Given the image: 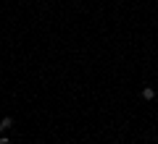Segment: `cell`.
<instances>
[{
    "mask_svg": "<svg viewBox=\"0 0 158 144\" xmlns=\"http://www.w3.org/2000/svg\"><path fill=\"white\" fill-rule=\"evenodd\" d=\"M153 97H156L153 87H145V89H142V100H153Z\"/></svg>",
    "mask_w": 158,
    "mask_h": 144,
    "instance_id": "cell-1",
    "label": "cell"
},
{
    "mask_svg": "<svg viewBox=\"0 0 158 144\" xmlns=\"http://www.w3.org/2000/svg\"><path fill=\"white\" fill-rule=\"evenodd\" d=\"M0 126H3V128H11V126H13V118H11V115H6L3 121H0Z\"/></svg>",
    "mask_w": 158,
    "mask_h": 144,
    "instance_id": "cell-2",
    "label": "cell"
},
{
    "mask_svg": "<svg viewBox=\"0 0 158 144\" xmlns=\"http://www.w3.org/2000/svg\"><path fill=\"white\" fill-rule=\"evenodd\" d=\"M0 144H11V139H8V136H0Z\"/></svg>",
    "mask_w": 158,
    "mask_h": 144,
    "instance_id": "cell-3",
    "label": "cell"
},
{
    "mask_svg": "<svg viewBox=\"0 0 158 144\" xmlns=\"http://www.w3.org/2000/svg\"><path fill=\"white\" fill-rule=\"evenodd\" d=\"M0 136H3V126H0Z\"/></svg>",
    "mask_w": 158,
    "mask_h": 144,
    "instance_id": "cell-4",
    "label": "cell"
}]
</instances>
